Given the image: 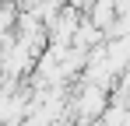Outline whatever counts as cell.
<instances>
[{
  "label": "cell",
  "instance_id": "6da1fadb",
  "mask_svg": "<svg viewBox=\"0 0 130 126\" xmlns=\"http://www.w3.org/2000/svg\"><path fill=\"white\" fill-rule=\"evenodd\" d=\"M106 109H109V91L95 88V84H85V91L67 102V112H74L77 123H99Z\"/></svg>",
  "mask_w": 130,
  "mask_h": 126
},
{
  "label": "cell",
  "instance_id": "7a4b0ae2",
  "mask_svg": "<svg viewBox=\"0 0 130 126\" xmlns=\"http://www.w3.org/2000/svg\"><path fill=\"white\" fill-rule=\"evenodd\" d=\"M77 25H81V11H74L70 4H63V7H60V14H56V18L46 25V39H49V46H60V49H67V46L74 42Z\"/></svg>",
  "mask_w": 130,
  "mask_h": 126
}]
</instances>
